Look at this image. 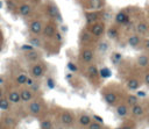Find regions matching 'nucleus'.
Returning <instances> with one entry per match:
<instances>
[{
	"label": "nucleus",
	"mask_w": 149,
	"mask_h": 129,
	"mask_svg": "<svg viewBox=\"0 0 149 129\" xmlns=\"http://www.w3.org/2000/svg\"><path fill=\"white\" fill-rule=\"evenodd\" d=\"M27 79H28V76H27V74L20 73V74H17V76L15 77V83H16L17 85H20V86H23V85H26Z\"/></svg>",
	"instance_id": "nucleus-25"
},
{
	"label": "nucleus",
	"mask_w": 149,
	"mask_h": 129,
	"mask_svg": "<svg viewBox=\"0 0 149 129\" xmlns=\"http://www.w3.org/2000/svg\"><path fill=\"white\" fill-rule=\"evenodd\" d=\"M141 43H142V38H141V36L137 35V34H133V35H130V36L127 38V44H128L129 46H132V48H137Z\"/></svg>",
	"instance_id": "nucleus-13"
},
{
	"label": "nucleus",
	"mask_w": 149,
	"mask_h": 129,
	"mask_svg": "<svg viewBox=\"0 0 149 129\" xmlns=\"http://www.w3.org/2000/svg\"><path fill=\"white\" fill-rule=\"evenodd\" d=\"M92 121H93V119H92V116L88 115V114H81V115L78 117V123H79L81 127H88Z\"/></svg>",
	"instance_id": "nucleus-18"
},
{
	"label": "nucleus",
	"mask_w": 149,
	"mask_h": 129,
	"mask_svg": "<svg viewBox=\"0 0 149 129\" xmlns=\"http://www.w3.org/2000/svg\"><path fill=\"white\" fill-rule=\"evenodd\" d=\"M114 129H122V127H116V128H114Z\"/></svg>",
	"instance_id": "nucleus-41"
},
{
	"label": "nucleus",
	"mask_w": 149,
	"mask_h": 129,
	"mask_svg": "<svg viewBox=\"0 0 149 129\" xmlns=\"http://www.w3.org/2000/svg\"><path fill=\"white\" fill-rule=\"evenodd\" d=\"M129 114L134 117H140L144 114V108L141 103H136V105H134L129 108Z\"/></svg>",
	"instance_id": "nucleus-12"
},
{
	"label": "nucleus",
	"mask_w": 149,
	"mask_h": 129,
	"mask_svg": "<svg viewBox=\"0 0 149 129\" xmlns=\"http://www.w3.org/2000/svg\"><path fill=\"white\" fill-rule=\"evenodd\" d=\"M29 71H30V74H31L33 78H41V77H43L45 74L47 67L42 63H34L30 66Z\"/></svg>",
	"instance_id": "nucleus-1"
},
{
	"label": "nucleus",
	"mask_w": 149,
	"mask_h": 129,
	"mask_svg": "<svg viewBox=\"0 0 149 129\" xmlns=\"http://www.w3.org/2000/svg\"><path fill=\"white\" fill-rule=\"evenodd\" d=\"M93 58H94V51L90 48H85L81 50V53H80V59L83 63L85 64H91L93 62Z\"/></svg>",
	"instance_id": "nucleus-6"
},
{
	"label": "nucleus",
	"mask_w": 149,
	"mask_h": 129,
	"mask_svg": "<svg viewBox=\"0 0 149 129\" xmlns=\"http://www.w3.org/2000/svg\"><path fill=\"white\" fill-rule=\"evenodd\" d=\"M59 120H61V122H62L64 126L70 127V126H72L73 122H74V115H73V113L70 112V110H63V112L61 113V115H59Z\"/></svg>",
	"instance_id": "nucleus-5"
},
{
	"label": "nucleus",
	"mask_w": 149,
	"mask_h": 129,
	"mask_svg": "<svg viewBox=\"0 0 149 129\" xmlns=\"http://www.w3.org/2000/svg\"><path fill=\"white\" fill-rule=\"evenodd\" d=\"M48 13L51 17H57L59 19V12H58V8L55 6V5H49L48 6Z\"/></svg>",
	"instance_id": "nucleus-24"
},
{
	"label": "nucleus",
	"mask_w": 149,
	"mask_h": 129,
	"mask_svg": "<svg viewBox=\"0 0 149 129\" xmlns=\"http://www.w3.org/2000/svg\"><path fill=\"white\" fill-rule=\"evenodd\" d=\"M26 59L28 60V62H30V63H37V60L40 59V52L37 51V50H35V49H33V50H30V51H27L26 52Z\"/></svg>",
	"instance_id": "nucleus-14"
},
{
	"label": "nucleus",
	"mask_w": 149,
	"mask_h": 129,
	"mask_svg": "<svg viewBox=\"0 0 149 129\" xmlns=\"http://www.w3.org/2000/svg\"><path fill=\"white\" fill-rule=\"evenodd\" d=\"M35 83V79H33V77H28V79H27V83H26V85L28 86V87H30L33 84Z\"/></svg>",
	"instance_id": "nucleus-32"
},
{
	"label": "nucleus",
	"mask_w": 149,
	"mask_h": 129,
	"mask_svg": "<svg viewBox=\"0 0 149 129\" xmlns=\"http://www.w3.org/2000/svg\"><path fill=\"white\" fill-rule=\"evenodd\" d=\"M43 30V22L41 20H33L29 23V31L33 36H41Z\"/></svg>",
	"instance_id": "nucleus-2"
},
{
	"label": "nucleus",
	"mask_w": 149,
	"mask_h": 129,
	"mask_svg": "<svg viewBox=\"0 0 149 129\" xmlns=\"http://www.w3.org/2000/svg\"><path fill=\"white\" fill-rule=\"evenodd\" d=\"M7 99H8V101H9L10 103H14V105L21 102V100H20V92L16 91V89L9 91L8 94H7Z\"/></svg>",
	"instance_id": "nucleus-15"
},
{
	"label": "nucleus",
	"mask_w": 149,
	"mask_h": 129,
	"mask_svg": "<svg viewBox=\"0 0 149 129\" xmlns=\"http://www.w3.org/2000/svg\"><path fill=\"white\" fill-rule=\"evenodd\" d=\"M19 13H20L21 16H28V15H30V13H31V7H30V5H28V3H22V5L19 7Z\"/></svg>",
	"instance_id": "nucleus-23"
},
{
	"label": "nucleus",
	"mask_w": 149,
	"mask_h": 129,
	"mask_svg": "<svg viewBox=\"0 0 149 129\" xmlns=\"http://www.w3.org/2000/svg\"><path fill=\"white\" fill-rule=\"evenodd\" d=\"M28 113L30 114V115H33V116H36V115H38L41 112H42V109H43V105H42V102L41 101H38V100H33V101H30L29 103H28Z\"/></svg>",
	"instance_id": "nucleus-3"
},
{
	"label": "nucleus",
	"mask_w": 149,
	"mask_h": 129,
	"mask_svg": "<svg viewBox=\"0 0 149 129\" xmlns=\"http://www.w3.org/2000/svg\"><path fill=\"white\" fill-rule=\"evenodd\" d=\"M91 6L94 9H99L102 7V1L101 0H91Z\"/></svg>",
	"instance_id": "nucleus-31"
},
{
	"label": "nucleus",
	"mask_w": 149,
	"mask_h": 129,
	"mask_svg": "<svg viewBox=\"0 0 149 129\" xmlns=\"http://www.w3.org/2000/svg\"><path fill=\"white\" fill-rule=\"evenodd\" d=\"M136 103H140V99H139L137 95H135V94H128L126 96V105L128 107H132V106H134Z\"/></svg>",
	"instance_id": "nucleus-22"
},
{
	"label": "nucleus",
	"mask_w": 149,
	"mask_h": 129,
	"mask_svg": "<svg viewBox=\"0 0 149 129\" xmlns=\"http://www.w3.org/2000/svg\"><path fill=\"white\" fill-rule=\"evenodd\" d=\"M86 73H87L88 77L94 78V77H97L99 74V69L94 64H88V66L86 67Z\"/></svg>",
	"instance_id": "nucleus-21"
},
{
	"label": "nucleus",
	"mask_w": 149,
	"mask_h": 129,
	"mask_svg": "<svg viewBox=\"0 0 149 129\" xmlns=\"http://www.w3.org/2000/svg\"><path fill=\"white\" fill-rule=\"evenodd\" d=\"M54 37L56 38V41H57V42H62V35H61V33L56 31V34H55V36H54Z\"/></svg>",
	"instance_id": "nucleus-35"
},
{
	"label": "nucleus",
	"mask_w": 149,
	"mask_h": 129,
	"mask_svg": "<svg viewBox=\"0 0 149 129\" xmlns=\"http://www.w3.org/2000/svg\"><path fill=\"white\" fill-rule=\"evenodd\" d=\"M118 99H119L118 94H116L115 92H113V91H108V92H106V93L104 94V100H105V102H106L107 105H109V106L115 105L116 101H118Z\"/></svg>",
	"instance_id": "nucleus-11"
},
{
	"label": "nucleus",
	"mask_w": 149,
	"mask_h": 129,
	"mask_svg": "<svg viewBox=\"0 0 149 129\" xmlns=\"http://www.w3.org/2000/svg\"><path fill=\"white\" fill-rule=\"evenodd\" d=\"M20 92V100L21 102H24V103H29L30 101L34 100L35 98V94L29 89V88H22Z\"/></svg>",
	"instance_id": "nucleus-7"
},
{
	"label": "nucleus",
	"mask_w": 149,
	"mask_h": 129,
	"mask_svg": "<svg viewBox=\"0 0 149 129\" xmlns=\"http://www.w3.org/2000/svg\"><path fill=\"white\" fill-rule=\"evenodd\" d=\"M90 31H91V35H92V36H94V37H101V36L105 34V31H106L104 22L98 21V22L93 23Z\"/></svg>",
	"instance_id": "nucleus-4"
},
{
	"label": "nucleus",
	"mask_w": 149,
	"mask_h": 129,
	"mask_svg": "<svg viewBox=\"0 0 149 129\" xmlns=\"http://www.w3.org/2000/svg\"><path fill=\"white\" fill-rule=\"evenodd\" d=\"M87 129H104V128H102L101 122H98V121H92V122H91V124L87 127Z\"/></svg>",
	"instance_id": "nucleus-30"
},
{
	"label": "nucleus",
	"mask_w": 149,
	"mask_h": 129,
	"mask_svg": "<svg viewBox=\"0 0 149 129\" xmlns=\"http://www.w3.org/2000/svg\"><path fill=\"white\" fill-rule=\"evenodd\" d=\"M143 83H144L147 86H149V72H147V73L143 76Z\"/></svg>",
	"instance_id": "nucleus-33"
},
{
	"label": "nucleus",
	"mask_w": 149,
	"mask_h": 129,
	"mask_svg": "<svg viewBox=\"0 0 149 129\" xmlns=\"http://www.w3.org/2000/svg\"><path fill=\"white\" fill-rule=\"evenodd\" d=\"M21 49H22L23 51H26V52H27V51H30V50H33L34 48H33L31 45H22V46H21Z\"/></svg>",
	"instance_id": "nucleus-34"
},
{
	"label": "nucleus",
	"mask_w": 149,
	"mask_h": 129,
	"mask_svg": "<svg viewBox=\"0 0 149 129\" xmlns=\"http://www.w3.org/2000/svg\"><path fill=\"white\" fill-rule=\"evenodd\" d=\"M140 86H141V83L136 78H129L127 80V88L129 91H137L140 88Z\"/></svg>",
	"instance_id": "nucleus-17"
},
{
	"label": "nucleus",
	"mask_w": 149,
	"mask_h": 129,
	"mask_svg": "<svg viewBox=\"0 0 149 129\" xmlns=\"http://www.w3.org/2000/svg\"><path fill=\"white\" fill-rule=\"evenodd\" d=\"M40 127H41V129H52V122L48 119L42 120L40 123Z\"/></svg>",
	"instance_id": "nucleus-29"
},
{
	"label": "nucleus",
	"mask_w": 149,
	"mask_h": 129,
	"mask_svg": "<svg viewBox=\"0 0 149 129\" xmlns=\"http://www.w3.org/2000/svg\"><path fill=\"white\" fill-rule=\"evenodd\" d=\"M0 109L1 110H9L10 109V102L5 96L0 98Z\"/></svg>",
	"instance_id": "nucleus-28"
},
{
	"label": "nucleus",
	"mask_w": 149,
	"mask_h": 129,
	"mask_svg": "<svg viewBox=\"0 0 149 129\" xmlns=\"http://www.w3.org/2000/svg\"><path fill=\"white\" fill-rule=\"evenodd\" d=\"M98 19H99V14L95 13V12H87V13H85V20H86V23H88V24L98 22Z\"/></svg>",
	"instance_id": "nucleus-20"
},
{
	"label": "nucleus",
	"mask_w": 149,
	"mask_h": 129,
	"mask_svg": "<svg viewBox=\"0 0 149 129\" xmlns=\"http://www.w3.org/2000/svg\"><path fill=\"white\" fill-rule=\"evenodd\" d=\"M0 98H2V88L0 87Z\"/></svg>",
	"instance_id": "nucleus-40"
},
{
	"label": "nucleus",
	"mask_w": 149,
	"mask_h": 129,
	"mask_svg": "<svg viewBox=\"0 0 149 129\" xmlns=\"http://www.w3.org/2000/svg\"><path fill=\"white\" fill-rule=\"evenodd\" d=\"M29 44L34 48H38V46H41L42 45V41H41V37L40 36H31L30 38H29Z\"/></svg>",
	"instance_id": "nucleus-27"
},
{
	"label": "nucleus",
	"mask_w": 149,
	"mask_h": 129,
	"mask_svg": "<svg viewBox=\"0 0 149 129\" xmlns=\"http://www.w3.org/2000/svg\"><path fill=\"white\" fill-rule=\"evenodd\" d=\"M136 64L142 67V69H146L149 66V56L146 55V53H141L137 58H136Z\"/></svg>",
	"instance_id": "nucleus-16"
},
{
	"label": "nucleus",
	"mask_w": 149,
	"mask_h": 129,
	"mask_svg": "<svg viewBox=\"0 0 149 129\" xmlns=\"http://www.w3.org/2000/svg\"><path fill=\"white\" fill-rule=\"evenodd\" d=\"M135 30H136V34H137V35L142 36V35H146V34L148 33V30H149V27H148V24H147L146 22L141 21V22H139V23L136 24V27H135Z\"/></svg>",
	"instance_id": "nucleus-19"
},
{
	"label": "nucleus",
	"mask_w": 149,
	"mask_h": 129,
	"mask_svg": "<svg viewBox=\"0 0 149 129\" xmlns=\"http://www.w3.org/2000/svg\"><path fill=\"white\" fill-rule=\"evenodd\" d=\"M107 36L111 38V40H115L118 36H119V30L116 27H109L107 29Z\"/></svg>",
	"instance_id": "nucleus-26"
},
{
	"label": "nucleus",
	"mask_w": 149,
	"mask_h": 129,
	"mask_svg": "<svg viewBox=\"0 0 149 129\" xmlns=\"http://www.w3.org/2000/svg\"><path fill=\"white\" fill-rule=\"evenodd\" d=\"M0 8H1V2H0Z\"/></svg>",
	"instance_id": "nucleus-42"
},
{
	"label": "nucleus",
	"mask_w": 149,
	"mask_h": 129,
	"mask_svg": "<svg viewBox=\"0 0 149 129\" xmlns=\"http://www.w3.org/2000/svg\"><path fill=\"white\" fill-rule=\"evenodd\" d=\"M115 113L121 119H125L128 114H129V107L126 105V102H122V103H119L116 107H115Z\"/></svg>",
	"instance_id": "nucleus-9"
},
{
	"label": "nucleus",
	"mask_w": 149,
	"mask_h": 129,
	"mask_svg": "<svg viewBox=\"0 0 149 129\" xmlns=\"http://www.w3.org/2000/svg\"><path fill=\"white\" fill-rule=\"evenodd\" d=\"M56 34V28L54 24L48 23L45 26H43V30H42V36L45 38H52Z\"/></svg>",
	"instance_id": "nucleus-8"
},
{
	"label": "nucleus",
	"mask_w": 149,
	"mask_h": 129,
	"mask_svg": "<svg viewBox=\"0 0 149 129\" xmlns=\"http://www.w3.org/2000/svg\"><path fill=\"white\" fill-rule=\"evenodd\" d=\"M148 124H149V119H148Z\"/></svg>",
	"instance_id": "nucleus-43"
},
{
	"label": "nucleus",
	"mask_w": 149,
	"mask_h": 129,
	"mask_svg": "<svg viewBox=\"0 0 149 129\" xmlns=\"http://www.w3.org/2000/svg\"><path fill=\"white\" fill-rule=\"evenodd\" d=\"M122 129H134L130 124H125V126H122Z\"/></svg>",
	"instance_id": "nucleus-39"
},
{
	"label": "nucleus",
	"mask_w": 149,
	"mask_h": 129,
	"mask_svg": "<svg viewBox=\"0 0 149 129\" xmlns=\"http://www.w3.org/2000/svg\"><path fill=\"white\" fill-rule=\"evenodd\" d=\"M48 86H49V87H51V88L55 86V83H54L52 78H49V79H48Z\"/></svg>",
	"instance_id": "nucleus-37"
},
{
	"label": "nucleus",
	"mask_w": 149,
	"mask_h": 129,
	"mask_svg": "<svg viewBox=\"0 0 149 129\" xmlns=\"http://www.w3.org/2000/svg\"><path fill=\"white\" fill-rule=\"evenodd\" d=\"M68 66H69V69H71V71H73V72H76V71H77V66H76L73 63H69V64H68Z\"/></svg>",
	"instance_id": "nucleus-36"
},
{
	"label": "nucleus",
	"mask_w": 149,
	"mask_h": 129,
	"mask_svg": "<svg viewBox=\"0 0 149 129\" xmlns=\"http://www.w3.org/2000/svg\"><path fill=\"white\" fill-rule=\"evenodd\" d=\"M144 46H146V49L149 50V38H146L144 40Z\"/></svg>",
	"instance_id": "nucleus-38"
},
{
	"label": "nucleus",
	"mask_w": 149,
	"mask_h": 129,
	"mask_svg": "<svg viewBox=\"0 0 149 129\" xmlns=\"http://www.w3.org/2000/svg\"><path fill=\"white\" fill-rule=\"evenodd\" d=\"M114 21H115V23L122 26V24H126V23L129 22V16H128V14H127L126 12L120 10L119 13L115 14V16H114Z\"/></svg>",
	"instance_id": "nucleus-10"
}]
</instances>
